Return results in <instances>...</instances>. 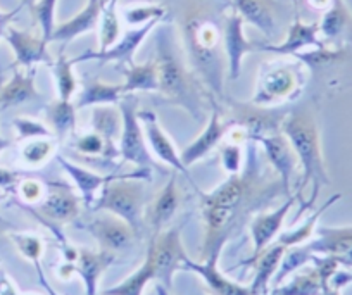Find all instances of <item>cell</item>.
<instances>
[{
	"label": "cell",
	"mask_w": 352,
	"mask_h": 295,
	"mask_svg": "<svg viewBox=\"0 0 352 295\" xmlns=\"http://www.w3.org/2000/svg\"><path fill=\"white\" fill-rule=\"evenodd\" d=\"M239 175L228 176L225 183L211 192H199L202 219L206 223V240L202 259L221 252L225 243L242 226L243 219L261 206H266L276 192H282L280 179L270 182L259 171L256 142L249 140L247 157ZM285 195V193H283Z\"/></svg>",
	"instance_id": "6da1fadb"
},
{
	"label": "cell",
	"mask_w": 352,
	"mask_h": 295,
	"mask_svg": "<svg viewBox=\"0 0 352 295\" xmlns=\"http://www.w3.org/2000/svg\"><path fill=\"white\" fill-rule=\"evenodd\" d=\"M282 133L292 145L299 166L302 168V176H300L297 192L294 195L302 202V208H300V212H302L313 208L320 190L330 185L316 116L307 107L290 111L282 121ZM300 212L297 215V218L300 216Z\"/></svg>",
	"instance_id": "7a4b0ae2"
},
{
	"label": "cell",
	"mask_w": 352,
	"mask_h": 295,
	"mask_svg": "<svg viewBox=\"0 0 352 295\" xmlns=\"http://www.w3.org/2000/svg\"><path fill=\"white\" fill-rule=\"evenodd\" d=\"M182 32L187 52V66L208 94L223 100L226 57L221 50L218 23L202 9H188L182 21Z\"/></svg>",
	"instance_id": "3957f363"
},
{
	"label": "cell",
	"mask_w": 352,
	"mask_h": 295,
	"mask_svg": "<svg viewBox=\"0 0 352 295\" xmlns=\"http://www.w3.org/2000/svg\"><path fill=\"white\" fill-rule=\"evenodd\" d=\"M155 43H157L155 64H157L159 94L166 98V102L182 107L195 121H201L208 90L194 76L190 67L182 61L175 47V39L168 28L159 32Z\"/></svg>",
	"instance_id": "277c9868"
},
{
	"label": "cell",
	"mask_w": 352,
	"mask_h": 295,
	"mask_svg": "<svg viewBox=\"0 0 352 295\" xmlns=\"http://www.w3.org/2000/svg\"><path fill=\"white\" fill-rule=\"evenodd\" d=\"M145 179H151V169H137L126 175H118L102 186L94 211H107L118 216L142 235L145 223Z\"/></svg>",
	"instance_id": "5b68a950"
},
{
	"label": "cell",
	"mask_w": 352,
	"mask_h": 295,
	"mask_svg": "<svg viewBox=\"0 0 352 295\" xmlns=\"http://www.w3.org/2000/svg\"><path fill=\"white\" fill-rule=\"evenodd\" d=\"M307 69L300 61H270L257 71L256 88L250 102L257 107H275L296 100L304 90Z\"/></svg>",
	"instance_id": "8992f818"
},
{
	"label": "cell",
	"mask_w": 352,
	"mask_h": 295,
	"mask_svg": "<svg viewBox=\"0 0 352 295\" xmlns=\"http://www.w3.org/2000/svg\"><path fill=\"white\" fill-rule=\"evenodd\" d=\"M118 104H120L121 120H123L120 140H118L120 157L138 168L152 169L155 166V161L148 151L144 130H142L140 120H138L137 95L124 94Z\"/></svg>",
	"instance_id": "52a82bcc"
},
{
	"label": "cell",
	"mask_w": 352,
	"mask_h": 295,
	"mask_svg": "<svg viewBox=\"0 0 352 295\" xmlns=\"http://www.w3.org/2000/svg\"><path fill=\"white\" fill-rule=\"evenodd\" d=\"M147 254L152 259L155 280L171 290L173 276L176 270H182V263L187 257L182 243V226H173L166 232L152 235Z\"/></svg>",
	"instance_id": "ba28073f"
},
{
	"label": "cell",
	"mask_w": 352,
	"mask_h": 295,
	"mask_svg": "<svg viewBox=\"0 0 352 295\" xmlns=\"http://www.w3.org/2000/svg\"><path fill=\"white\" fill-rule=\"evenodd\" d=\"M83 228L97 240L100 250L113 254L126 250L137 239V233L126 221L107 211L94 216L90 221L85 223Z\"/></svg>",
	"instance_id": "9c48e42d"
},
{
	"label": "cell",
	"mask_w": 352,
	"mask_h": 295,
	"mask_svg": "<svg viewBox=\"0 0 352 295\" xmlns=\"http://www.w3.org/2000/svg\"><path fill=\"white\" fill-rule=\"evenodd\" d=\"M247 140H254L256 144H259L263 147L270 164L273 166L280 183H282L285 197L292 195L290 193V188H292V176L296 175L297 168H299V161H297L296 152H294L292 145L289 144L285 135L280 131V133L261 135V137L247 138Z\"/></svg>",
	"instance_id": "30bf717a"
},
{
	"label": "cell",
	"mask_w": 352,
	"mask_h": 295,
	"mask_svg": "<svg viewBox=\"0 0 352 295\" xmlns=\"http://www.w3.org/2000/svg\"><path fill=\"white\" fill-rule=\"evenodd\" d=\"M138 120H140L142 130H144L147 147H151L152 157H155L159 162H162V164L169 166V168H173L175 171L182 173V175L190 178L188 169L185 168L184 162H182V157L180 154H178V151H176L175 144H173L171 138L168 137V133L162 130L154 111H138Z\"/></svg>",
	"instance_id": "8fae6325"
},
{
	"label": "cell",
	"mask_w": 352,
	"mask_h": 295,
	"mask_svg": "<svg viewBox=\"0 0 352 295\" xmlns=\"http://www.w3.org/2000/svg\"><path fill=\"white\" fill-rule=\"evenodd\" d=\"M296 197L290 195L278 209H275V211L259 212V215L254 216L249 226L250 239H252L254 245V254L245 264H252L254 259H256L266 247H270L275 242L276 237L282 232V226L283 223H285L287 215H289V211L292 209V206L296 204Z\"/></svg>",
	"instance_id": "7c38bea8"
},
{
	"label": "cell",
	"mask_w": 352,
	"mask_h": 295,
	"mask_svg": "<svg viewBox=\"0 0 352 295\" xmlns=\"http://www.w3.org/2000/svg\"><path fill=\"white\" fill-rule=\"evenodd\" d=\"M316 235L318 239L304 243L313 256H331L342 266L352 267V226H321Z\"/></svg>",
	"instance_id": "4fadbf2b"
},
{
	"label": "cell",
	"mask_w": 352,
	"mask_h": 295,
	"mask_svg": "<svg viewBox=\"0 0 352 295\" xmlns=\"http://www.w3.org/2000/svg\"><path fill=\"white\" fill-rule=\"evenodd\" d=\"M252 50H256V45H252L243 35V19L232 9L223 26V52L226 57L230 80H236L240 76L243 57Z\"/></svg>",
	"instance_id": "5bb4252c"
},
{
	"label": "cell",
	"mask_w": 352,
	"mask_h": 295,
	"mask_svg": "<svg viewBox=\"0 0 352 295\" xmlns=\"http://www.w3.org/2000/svg\"><path fill=\"white\" fill-rule=\"evenodd\" d=\"M233 114H235V124L243 128L247 138H256L261 135H272L282 131V121L285 114H276L270 111V107L243 106L239 102H230Z\"/></svg>",
	"instance_id": "9a60e30c"
},
{
	"label": "cell",
	"mask_w": 352,
	"mask_h": 295,
	"mask_svg": "<svg viewBox=\"0 0 352 295\" xmlns=\"http://www.w3.org/2000/svg\"><path fill=\"white\" fill-rule=\"evenodd\" d=\"M219 254L221 252L211 254L209 257L202 259L201 263H195V261H192L187 256L184 263H182V270L199 274L214 295H252L249 287H243V285L236 283V281H232L218 270Z\"/></svg>",
	"instance_id": "2e32d148"
},
{
	"label": "cell",
	"mask_w": 352,
	"mask_h": 295,
	"mask_svg": "<svg viewBox=\"0 0 352 295\" xmlns=\"http://www.w3.org/2000/svg\"><path fill=\"white\" fill-rule=\"evenodd\" d=\"M209 104L212 106V114L211 118H209L208 127H206V130L180 154L182 162H184V166L187 169L190 168V166H194L195 162L202 161L209 152L214 151V149L223 142L226 131L230 130V124L223 123L221 114H219L218 106H216V100L212 95Z\"/></svg>",
	"instance_id": "e0dca14e"
},
{
	"label": "cell",
	"mask_w": 352,
	"mask_h": 295,
	"mask_svg": "<svg viewBox=\"0 0 352 295\" xmlns=\"http://www.w3.org/2000/svg\"><path fill=\"white\" fill-rule=\"evenodd\" d=\"M159 23V19H154V21H148L145 25H142L140 28H133L130 32L124 33V36L121 40H118L111 49L102 50V52H85L83 56H78L76 59H73V64L81 63V61L87 59H97L102 61V63H118L121 66L128 63H133V54L137 52V49L140 47V43L144 42L145 36L152 32L155 25Z\"/></svg>",
	"instance_id": "ac0fdd59"
},
{
	"label": "cell",
	"mask_w": 352,
	"mask_h": 295,
	"mask_svg": "<svg viewBox=\"0 0 352 295\" xmlns=\"http://www.w3.org/2000/svg\"><path fill=\"white\" fill-rule=\"evenodd\" d=\"M81 197L66 183H52L40 204V212L54 223H69L80 215Z\"/></svg>",
	"instance_id": "d6986e66"
},
{
	"label": "cell",
	"mask_w": 352,
	"mask_h": 295,
	"mask_svg": "<svg viewBox=\"0 0 352 295\" xmlns=\"http://www.w3.org/2000/svg\"><path fill=\"white\" fill-rule=\"evenodd\" d=\"M324 45L320 39V30L318 23H302L299 16L292 23L289 30V35L278 45H256V49L266 50V52L280 54V56H297L304 49H316V47Z\"/></svg>",
	"instance_id": "ffe728a7"
},
{
	"label": "cell",
	"mask_w": 352,
	"mask_h": 295,
	"mask_svg": "<svg viewBox=\"0 0 352 295\" xmlns=\"http://www.w3.org/2000/svg\"><path fill=\"white\" fill-rule=\"evenodd\" d=\"M116 261V254L99 250L94 252L90 249H78V257L74 261V270L80 274L85 283V295H97L100 276L104 271Z\"/></svg>",
	"instance_id": "44dd1931"
},
{
	"label": "cell",
	"mask_w": 352,
	"mask_h": 295,
	"mask_svg": "<svg viewBox=\"0 0 352 295\" xmlns=\"http://www.w3.org/2000/svg\"><path fill=\"white\" fill-rule=\"evenodd\" d=\"M178 208H180V193H178V186H176V173H173L169 176V182L155 195V199L145 212L147 223L152 228V235L162 232V226H166L175 218Z\"/></svg>",
	"instance_id": "7402d4cb"
},
{
	"label": "cell",
	"mask_w": 352,
	"mask_h": 295,
	"mask_svg": "<svg viewBox=\"0 0 352 295\" xmlns=\"http://www.w3.org/2000/svg\"><path fill=\"white\" fill-rule=\"evenodd\" d=\"M57 161H59V164L63 166L64 171H66L67 175H69V178L74 182L78 192H80L81 201H83L88 208L94 206V202L97 201V197H99L102 186L118 176V175H99V173L90 171V169L83 168V166L74 164V162L67 161V159L60 157V155H57Z\"/></svg>",
	"instance_id": "603a6c76"
},
{
	"label": "cell",
	"mask_w": 352,
	"mask_h": 295,
	"mask_svg": "<svg viewBox=\"0 0 352 295\" xmlns=\"http://www.w3.org/2000/svg\"><path fill=\"white\" fill-rule=\"evenodd\" d=\"M102 4L104 0H88L83 11L78 12L69 21L60 23V25L56 26L52 36H50V42L67 43L76 39V36L83 35V33L96 30L97 25H99Z\"/></svg>",
	"instance_id": "cb8c5ba5"
},
{
	"label": "cell",
	"mask_w": 352,
	"mask_h": 295,
	"mask_svg": "<svg viewBox=\"0 0 352 295\" xmlns=\"http://www.w3.org/2000/svg\"><path fill=\"white\" fill-rule=\"evenodd\" d=\"M6 39L14 49L16 64L19 66L32 67L43 61L45 63L50 61L49 52H47V42L43 39H38L28 32H19L16 28H9Z\"/></svg>",
	"instance_id": "d4e9b609"
},
{
	"label": "cell",
	"mask_w": 352,
	"mask_h": 295,
	"mask_svg": "<svg viewBox=\"0 0 352 295\" xmlns=\"http://www.w3.org/2000/svg\"><path fill=\"white\" fill-rule=\"evenodd\" d=\"M287 247L282 243H273V245L266 247L259 256L254 259L252 264H256V276H254L252 285H250V294L252 295H268L270 283H272L273 276L278 271L282 257L285 254Z\"/></svg>",
	"instance_id": "484cf974"
},
{
	"label": "cell",
	"mask_w": 352,
	"mask_h": 295,
	"mask_svg": "<svg viewBox=\"0 0 352 295\" xmlns=\"http://www.w3.org/2000/svg\"><path fill=\"white\" fill-rule=\"evenodd\" d=\"M232 8L243 21L259 28L264 36L275 35L276 23L272 0H233Z\"/></svg>",
	"instance_id": "4316f807"
},
{
	"label": "cell",
	"mask_w": 352,
	"mask_h": 295,
	"mask_svg": "<svg viewBox=\"0 0 352 295\" xmlns=\"http://www.w3.org/2000/svg\"><path fill=\"white\" fill-rule=\"evenodd\" d=\"M123 85L121 83H106L100 80H92L83 85L74 100L76 109L96 106H114L123 97Z\"/></svg>",
	"instance_id": "83f0119b"
},
{
	"label": "cell",
	"mask_w": 352,
	"mask_h": 295,
	"mask_svg": "<svg viewBox=\"0 0 352 295\" xmlns=\"http://www.w3.org/2000/svg\"><path fill=\"white\" fill-rule=\"evenodd\" d=\"M40 98L42 95L35 87V71H30V73L16 71L12 80L0 91V104L4 107L21 106V104L33 102Z\"/></svg>",
	"instance_id": "f1b7e54d"
},
{
	"label": "cell",
	"mask_w": 352,
	"mask_h": 295,
	"mask_svg": "<svg viewBox=\"0 0 352 295\" xmlns=\"http://www.w3.org/2000/svg\"><path fill=\"white\" fill-rule=\"evenodd\" d=\"M124 83L123 94H137V91H159L157 64L155 61L144 64L128 63L123 66Z\"/></svg>",
	"instance_id": "f546056e"
},
{
	"label": "cell",
	"mask_w": 352,
	"mask_h": 295,
	"mask_svg": "<svg viewBox=\"0 0 352 295\" xmlns=\"http://www.w3.org/2000/svg\"><path fill=\"white\" fill-rule=\"evenodd\" d=\"M268 295H321V281L314 266H302L287 283H280Z\"/></svg>",
	"instance_id": "4dcf8cb0"
},
{
	"label": "cell",
	"mask_w": 352,
	"mask_h": 295,
	"mask_svg": "<svg viewBox=\"0 0 352 295\" xmlns=\"http://www.w3.org/2000/svg\"><path fill=\"white\" fill-rule=\"evenodd\" d=\"M352 16L344 0H331L330 8L324 9L323 18L318 23L320 36L324 40H335L347 30Z\"/></svg>",
	"instance_id": "1f68e13d"
},
{
	"label": "cell",
	"mask_w": 352,
	"mask_h": 295,
	"mask_svg": "<svg viewBox=\"0 0 352 295\" xmlns=\"http://www.w3.org/2000/svg\"><path fill=\"white\" fill-rule=\"evenodd\" d=\"M340 197H342L340 193H337V195H331L330 199H328V201L324 202V204L321 206L316 212H313V215H311L309 218L302 223V225L294 226L292 230H287V232L280 233V235L276 237V242L282 243V245H285L287 249H289V247H297V245H302V243H306L307 240H311V237L314 235V230H316L318 219L321 218V215H323V212L327 211L331 204H335L337 201H340Z\"/></svg>",
	"instance_id": "d6a6232c"
},
{
	"label": "cell",
	"mask_w": 352,
	"mask_h": 295,
	"mask_svg": "<svg viewBox=\"0 0 352 295\" xmlns=\"http://www.w3.org/2000/svg\"><path fill=\"white\" fill-rule=\"evenodd\" d=\"M76 107H74L73 100H60L57 98L56 102L49 106V121L50 130H52L54 137L57 138H67L71 133L76 130Z\"/></svg>",
	"instance_id": "836d02e7"
},
{
	"label": "cell",
	"mask_w": 352,
	"mask_h": 295,
	"mask_svg": "<svg viewBox=\"0 0 352 295\" xmlns=\"http://www.w3.org/2000/svg\"><path fill=\"white\" fill-rule=\"evenodd\" d=\"M121 120L120 109L114 106H96L92 111V131L104 137L106 140L118 144L121 135Z\"/></svg>",
	"instance_id": "e575fe53"
},
{
	"label": "cell",
	"mask_w": 352,
	"mask_h": 295,
	"mask_svg": "<svg viewBox=\"0 0 352 295\" xmlns=\"http://www.w3.org/2000/svg\"><path fill=\"white\" fill-rule=\"evenodd\" d=\"M152 280H155L154 274V266H152L151 256H145V261L142 263V266L138 267L135 273H131L121 283L114 285V287L107 288L102 292V295H144L145 287L151 283Z\"/></svg>",
	"instance_id": "d590c367"
},
{
	"label": "cell",
	"mask_w": 352,
	"mask_h": 295,
	"mask_svg": "<svg viewBox=\"0 0 352 295\" xmlns=\"http://www.w3.org/2000/svg\"><path fill=\"white\" fill-rule=\"evenodd\" d=\"M121 39V23L118 16V0H104L99 18L100 52L111 49Z\"/></svg>",
	"instance_id": "8d00e7d4"
},
{
	"label": "cell",
	"mask_w": 352,
	"mask_h": 295,
	"mask_svg": "<svg viewBox=\"0 0 352 295\" xmlns=\"http://www.w3.org/2000/svg\"><path fill=\"white\" fill-rule=\"evenodd\" d=\"M73 149L78 154L85 155V157L106 159V161L120 155L118 144L106 140L104 137L97 135L96 131H90V133H85L80 138H76V142L73 144Z\"/></svg>",
	"instance_id": "74e56055"
},
{
	"label": "cell",
	"mask_w": 352,
	"mask_h": 295,
	"mask_svg": "<svg viewBox=\"0 0 352 295\" xmlns=\"http://www.w3.org/2000/svg\"><path fill=\"white\" fill-rule=\"evenodd\" d=\"M52 74L56 81L57 98L71 100L78 90V81L73 73V61L67 59L64 54H59V57L52 63Z\"/></svg>",
	"instance_id": "f35d334b"
},
{
	"label": "cell",
	"mask_w": 352,
	"mask_h": 295,
	"mask_svg": "<svg viewBox=\"0 0 352 295\" xmlns=\"http://www.w3.org/2000/svg\"><path fill=\"white\" fill-rule=\"evenodd\" d=\"M54 151H56V140H54V137L33 138V140H28V144L23 147L21 159L28 168H38L47 159L52 157Z\"/></svg>",
	"instance_id": "ab89813d"
},
{
	"label": "cell",
	"mask_w": 352,
	"mask_h": 295,
	"mask_svg": "<svg viewBox=\"0 0 352 295\" xmlns=\"http://www.w3.org/2000/svg\"><path fill=\"white\" fill-rule=\"evenodd\" d=\"M56 6L57 0H36L32 8L35 21L42 30V39L47 43H50V36L56 30Z\"/></svg>",
	"instance_id": "60d3db41"
},
{
	"label": "cell",
	"mask_w": 352,
	"mask_h": 295,
	"mask_svg": "<svg viewBox=\"0 0 352 295\" xmlns=\"http://www.w3.org/2000/svg\"><path fill=\"white\" fill-rule=\"evenodd\" d=\"M243 147L240 142L232 140L219 147V162L228 176L239 175L243 168Z\"/></svg>",
	"instance_id": "b9f144b4"
},
{
	"label": "cell",
	"mask_w": 352,
	"mask_h": 295,
	"mask_svg": "<svg viewBox=\"0 0 352 295\" xmlns=\"http://www.w3.org/2000/svg\"><path fill=\"white\" fill-rule=\"evenodd\" d=\"M11 240L14 242V245L18 247V250L21 252L23 257L32 261L35 266H38L40 257H42L43 252V242L40 237L32 235V233H12Z\"/></svg>",
	"instance_id": "7bdbcfd3"
},
{
	"label": "cell",
	"mask_w": 352,
	"mask_h": 295,
	"mask_svg": "<svg viewBox=\"0 0 352 295\" xmlns=\"http://www.w3.org/2000/svg\"><path fill=\"white\" fill-rule=\"evenodd\" d=\"M166 14V9L161 6H131L123 9L124 21L130 26L145 25L154 19H161Z\"/></svg>",
	"instance_id": "ee69618b"
},
{
	"label": "cell",
	"mask_w": 352,
	"mask_h": 295,
	"mask_svg": "<svg viewBox=\"0 0 352 295\" xmlns=\"http://www.w3.org/2000/svg\"><path fill=\"white\" fill-rule=\"evenodd\" d=\"M14 127L16 131H18V137L25 138V140L54 137L52 130L49 127H45L40 121L32 120V118H18V120H14Z\"/></svg>",
	"instance_id": "f6af8a7d"
},
{
	"label": "cell",
	"mask_w": 352,
	"mask_h": 295,
	"mask_svg": "<svg viewBox=\"0 0 352 295\" xmlns=\"http://www.w3.org/2000/svg\"><path fill=\"white\" fill-rule=\"evenodd\" d=\"M19 192H21V197L26 202H40L45 197V192H43V185L36 179H25L19 186Z\"/></svg>",
	"instance_id": "bcb514c9"
},
{
	"label": "cell",
	"mask_w": 352,
	"mask_h": 295,
	"mask_svg": "<svg viewBox=\"0 0 352 295\" xmlns=\"http://www.w3.org/2000/svg\"><path fill=\"white\" fill-rule=\"evenodd\" d=\"M0 295H21L2 267H0Z\"/></svg>",
	"instance_id": "7dc6e473"
},
{
	"label": "cell",
	"mask_w": 352,
	"mask_h": 295,
	"mask_svg": "<svg viewBox=\"0 0 352 295\" xmlns=\"http://www.w3.org/2000/svg\"><path fill=\"white\" fill-rule=\"evenodd\" d=\"M307 2H309L311 8L320 9V11H324V9L330 8L331 4V0H307Z\"/></svg>",
	"instance_id": "c3c4849f"
},
{
	"label": "cell",
	"mask_w": 352,
	"mask_h": 295,
	"mask_svg": "<svg viewBox=\"0 0 352 295\" xmlns=\"http://www.w3.org/2000/svg\"><path fill=\"white\" fill-rule=\"evenodd\" d=\"M12 182H14V175H11V173L6 171V169H0V186L11 185Z\"/></svg>",
	"instance_id": "681fc988"
},
{
	"label": "cell",
	"mask_w": 352,
	"mask_h": 295,
	"mask_svg": "<svg viewBox=\"0 0 352 295\" xmlns=\"http://www.w3.org/2000/svg\"><path fill=\"white\" fill-rule=\"evenodd\" d=\"M155 295H171V292H169V288H166L164 285L157 283L155 285Z\"/></svg>",
	"instance_id": "f907efd6"
},
{
	"label": "cell",
	"mask_w": 352,
	"mask_h": 295,
	"mask_svg": "<svg viewBox=\"0 0 352 295\" xmlns=\"http://www.w3.org/2000/svg\"><path fill=\"white\" fill-rule=\"evenodd\" d=\"M321 295H340V290H337V288H331V287H324L323 290H321Z\"/></svg>",
	"instance_id": "816d5d0a"
},
{
	"label": "cell",
	"mask_w": 352,
	"mask_h": 295,
	"mask_svg": "<svg viewBox=\"0 0 352 295\" xmlns=\"http://www.w3.org/2000/svg\"><path fill=\"white\" fill-rule=\"evenodd\" d=\"M21 2H23V6H28V8L32 9V8H33V4H35L36 0H21Z\"/></svg>",
	"instance_id": "f5cc1de1"
},
{
	"label": "cell",
	"mask_w": 352,
	"mask_h": 295,
	"mask_svg": "<svg viewBox=\"0 0 352 295\" xmlns=\"http://www.w3.org/2000/svg\"><path fill=\"white\" fill-rule=\"evenodd\" d=\"M9 145V142H6V140H0V151H2V149H6Z\"/></svg>",
	"instance_id": "db71d44e"
},
{
	"label": "cell",
	"mask_w": 352,
	"mask_h": 295,
	"mask_svg": "<svg viewBox=\"0 0 352 295\" xmlns=\"http://www.w3.org/2000/svg\"><path fill=\"white\" fill-rule=\"evenodd\" d=\"M300 2H302V0H296V4H300Z\"/></svg>",
	"instance_id": "11a10c76"
},
{
	"label": "cell",
	"mask_w": 352,
	"mask_h": 295,
	"mask_svg": "<svg viewBox=\"0 0 352 295\" xmlns=\"http://www.w3.org/2000/svg\"><path fill=\"white\" fill-rule=\"evenodd\" d=\"M26 295H36V294H26Z\"/></svg>",
	"instance_id": "9f6ffc18"
},
{
	"label": "cell",
	"mask_w": 352,
	"mask_h": 295,
	"mask_svg": "<svg viewBox=\"0 0 352 295\" xmlns=\"http://www.w3.org/2000/svg\"><path fill=\"white\" fill-rule=\"evenodd\" d=\"M0 235H2V233H0Z\"/></svg>",
	"instance_id": "6f0895ef"
}]
</instances>
